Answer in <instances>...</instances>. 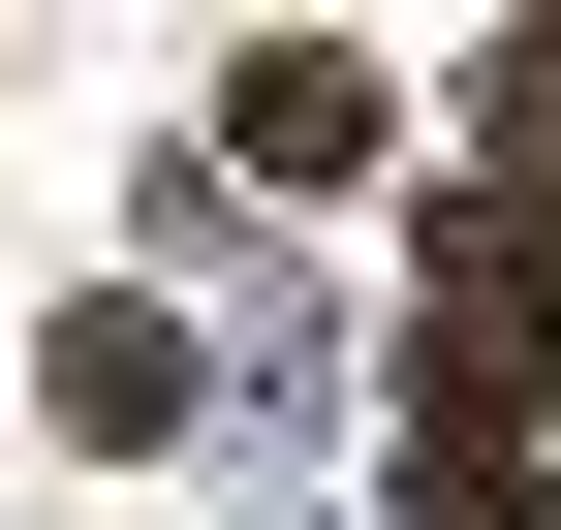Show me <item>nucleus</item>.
<instances>
[{"label":"nucleus","mask_w":561,"mask_h":530,"mask_svg":"<svg viewBox=\"0 0 561 530\" xmlns=\"http://www.w3.org/2000/svg\"><path fill=\"white\" fill-rule=\"evenodd\" d=\"M219 157L250 187H343V157H375V62H343V32H250L219 62Z\"/></svg>","instance_id":"obj_1"},{"label":"nucleus","mask_w":561,"mask_h":530,"mask_svg":"<svg viewBox=\"0 0 561 530\" xmlns=\"http://www.w3.org/2000/svg\"><path fill=\"white\" fill-rule=\"evenodd\" d=\"M32 406L125 469V437H187V344H157V312H62V344H32Z\"/></svg>","instance_id":"obj_2"},{"label":"nucleus","mask_w":561,"mask_h":530,"mask_svg":"<svg viewBox=\"0 0 561 530\" xmlns=\"http://www.w3.org/2000/svg\"><path fill=\"white\" fill-rule=\"evenodd\" d=\"M405 530H530V437H405Z\"/></svg>","instance_id":"obj_3"},{"label":"nucleus","mask_w":561,"mask_h":530,"mask_svg":"<svg viewBox=\"0 0 561 530\" xmlns=\"http://www.w3.org/2000/svg\"><path fill=\"white\" fill-rule=\"evenodd\" d=\"M500 187L561 219V32H500Z\"/></svg>","instance_id":"obj_4"}]
</instances>
